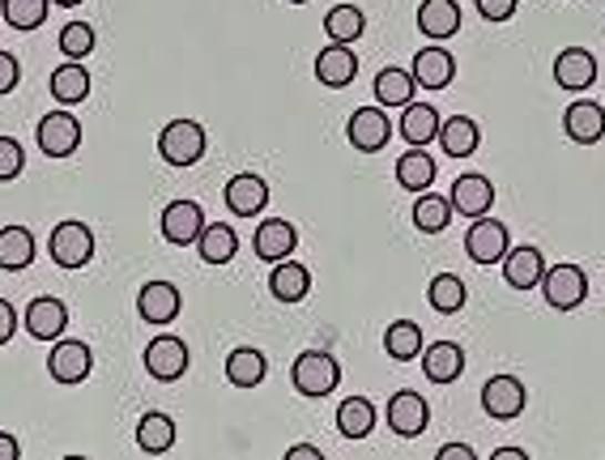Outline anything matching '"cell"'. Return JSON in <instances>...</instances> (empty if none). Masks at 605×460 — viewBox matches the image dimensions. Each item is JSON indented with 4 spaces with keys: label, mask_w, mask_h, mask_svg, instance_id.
<instances>
[{
    "label": "cell",
    "mask_w": 605,
    "mask_h": 460,
    "mask_svg": "<svg viewBox=\"0 0 605 460\" xmlns=\"http://www.w3.org/2000/svg\"><path fill=\"white\" fill-rule=\"evenodd\" d=\"M48 252L60 269H85L94 256V231L85 222H60L48 239Z\"/></svg>",
    "instance_id": "277c9868"
},
{
    "label": "cell",
    "mask_w": 605,
    "mask_h": 460,
    "mask_svg": "<svg viewBox=\"0 0 605 460\" xmlns=\"http://www.w3.org/2000/svg\"><path fill=\"white\" fill-rule=\"evenodd\" d=\"M52 94H55V103H64V108H73V103H85V99H90V73H85L82 60H69V64L55 69Z\"/></svg>",
    "instance_id": "1f68e13d"
},
{
    "label": "cell",
    "mask_w": 605,
    "mask_h": 460,
    "mask_svg": "<svg viewBox=\"0 0 605 460\" xmlns=\"http://www.w3.org/2000/svg\"><path fill=\"white\" fill-rule=\"evenodd\" d=\"M482 409L495 422H512L524 413V384L516 376H495L482 384Z\"/></svg>",
    "instance_id": "30bf717a"
},
{
    "label": "cell",
    "mask_w": 605,
    "mask_h": 460,
    "mask_svg": "<svg viewBox=\"0 0 605 460\" xmlns=\"http://www.w3.org/2000/svg\"><path fill=\"white\" fill-rule=\"evenodd\" d=\"M473 4H478V13L486 22H507L516 13V0H473Z\"/></svg>",
    "instance_id": "ee69618b"
},
{
    "label": "cell",
    "mask_w": 605,
    "mask_h": 460,
    "mask_svg": "<svg viewBox=\"0 0 605 460\" xmlns=\"http://www.w3.org/2000/svg\"><path fill=\"white\" fill-rule=\"evenodd\" d=\"M418 30L431 39V43H443L461 30V4L457 0H422L418 4Z\"/></svg>",
    "instance_id": "603a6c76"
},
{
    "label": "cell",
    "mask_w": 605,
    "mask_h": 460,
    "mask_svg": "<svg viewBox=\"0 0 605 460\" xmlns=\"http://www.w3.org/2000/svg\"><path fill=\"white\" fill-rule=\"evenodd\" d=\"M542 273H546V256L537 252V247H512L507 256H503V282L512 286V290H533V286H542Z\"/></svg>",
    "instance_id": "44dd1931"
},
{
    "label": "cell",
    "mask_w": 605,
    "mask_h": 460,
    "mask_svg": "<svg viewBox=\"0 0 605 460\" xmlns=\"http://www.w3.org/2000/svg\"><path fill=\"white\" fill-rule=\"evenodd\" d=\"M290 4H307V0H290Z\"/></svg>",
    "instance_id": "816d5d0a"
},
{
    "label": "cell",
    "mask_w": 605,
    "mask_h": 460,
    "mask_svg": "<svg viewBox=\"0 0 605 460\" xmlns=\"http://www.w3.org/2000/svg\"><path fill=\"white\" fill-rule=\"evenodd\" d=\"M265 205H269V184H265L260 175L244 171V175H235V180L226 184V209L235 217L265 214Z\"/></svg>",
    "instance_id": "d6986e66"
},
{
    "label": "cell",
    "mask_w": 605,
    "mask_h": 460,
    "mask_svg": "<svg viewBox=\"0 0 605 460\" xmlns=\"http://www.w3.org/2000/svg\"><path fill=\"white\" fill-rule=\"evenodd\" d=\"M290 384H295V392H302V397H329L332 388L341 384V362L325 350H307L295 358Z\"/></svg>",
    "instance_id": "7a4b0ae2"
},
{
    "label": "cell",
    "mask_w": 605,
    "mask_h": 460,
    "mask_svg": "<svg viewBox=\"0 0 605 460\" xmlns=\"http://www.w3.org/2000/svg\"><path fill=\"white\" fill-rule=\"evenodd\" d=\"M376 406H371V397H346L341 406H337V431L346 435V439H367V435L376 431Z\"/></svg>",
    "instance_id": "4dcf8cb0"
},
{
    "label": "cell",
    "mask_w": 605,
    "mask_h": 460,
    "mask_svg": "<svg viewBox=\"0 0 605 460\" xmlns=\"http://www.w3.org/2000/svg\"><path fill=\"white\" fill-rule=\"evenodd\" d=\"M413 90H418V82H413V73H406V69H380L376 73V99H380V108H406V103H413Z\"/></svg>",
    "instance_id": "74e56055"
},
{
    "label": "cell",
    "mask_w": 605,
    "mask_h": 460,
    "mask_svg": "<svg viewBox=\"0 0 605 460\" xmlns=\"http://www.w3.org/2000/svg\"><path fill=\"white\" fill-rule=\"evenodd\" d=\"M542 295H546L554 311H576L588 298V277H584L580 265H551L542 273Z\"/></svg>",
    "instance_id": "5b68a950"
},
{
    "label": "cell",
    "mask_w": 605,
    "mask_h": 460,
    "mask_svg": "<svg viewBox=\"0 0 605 460\" xmlns=\"http://www.w3.org/2000/svg\"><path fill=\"white\" fill-rule=\"evenodd\" d=\"M427 298H431V307H435L440 316H457V311L465 307L469 290L457 273H435L431 286H427Z\"/></svg>",
    "instance_id": "8d00e7d4"
},
{
    "label": "cell",
    "mask_w": 605,
    "mask_h": 460,
    "mask_svg": "<svg viewBox=\"0 0 605 460\" xmlns=\"http://www.w3.org/2000/svg\"><path fill=\"white\" fill-rule=\"evenodd\" d=\"M171 443H175V422H171V413L150 409L137 427V448L141 452H150V457H163V452H171Z\"/></svg>",
    "instance_id": "836d02e7"
},
{
    "label": "cell",
    "mask_w": 605,
    "mask_h": 460,
    "mask_svg": "<svg viewBox=\"0 0 605 460\" xmlns=\"http://www.w3.org/2000/svg\"><path fill=\"white\" fill-rule=\"evenodd\" d=\"M448 222H452V201L435 196V192H418V201H413V226L422 235H440V231H448Z\"/></svg>",
    "instance_id": "e575fe53"
},
{
    "label": "cell",
    "mask_w": 605,
    "mask_h": 460,
    "mask_svg": "<svg viewBox=\"0 0 605 460\" xmlns=\"http://www.w3.org/2000/svg\"><path fill=\"white\" fill-rule=\"evenodd\" d=\"M401 115V136L406 145H431L440 136V111L427 108V103H406Z\"/></svg>",
    "instance_id": "d6a6232c"
},
{
    "label": "cell",
    "mask_w": 605,
    "mask_h": 460,
    "mask_svg": "<svg viewBox=\"0 0 605 460\" xmlns=\"http://www.w3.org/2000/svg\"><path fill=\"white\" fill-rule=\"evenodd\" d=\"M52 4H64V9H78L82 0H52Z\"/></svg>",
    "instance_id": "f907efd6"
},
{
    "label": "cell",
    "mask_w": 605,
    "mask_h": 460,
    "mask_svg": "<svg viewBox=\"0 0 605 460\" xmlns=\"http://www.w3.org/2000/svg\"><path fill=\"white\" fill-rule=\"evenodd\" d=\"M205 145H209V136L196 120H171L158 133V159L166 166H196L205 159Z\"/></svg>",
    "instance_id": "6da1fadb"
},
{
    "label": "cell",
    "mask_w": 605,
    "mask_h": 460,
    "mask_svg": "<svg viewBox=\"0 0 605 460\" xmlns=\"http://www.w3.org/2000/svg\"><path fill=\"white\" fill-rule=\"evenodd\" d=\"M422 371L431 384H457L465 376V350L457 341H435V346H422Z\"/></svg>",
    "instance_id": "7402d4cb"
},
{
    "label": "cell",
    "mask_w": 605,
    "mask_h": 460,
    "mask_svg": "<svg viewBox=\"0 0 605 460\" xmlns=\"http://www.w3.org/2000/svg\"><path fill=\"white\" fill-rule=\"evenodd\" d=\"M188 346L175 337V333H163V337H154L150 346H145V371L158 379V384H175V379H184L188 371Z\"/></svg>",
    "instance_id": "8992f818"
},
{
    "label": "cell",
    "mask_w": 605,
    "mask_h": 460,
    "mask_svg": "<svg viewBox=\"0 0 605 460\" xmlns=\"http://www.w3.org/2000/svg\"><path fill=\"white\" fill-rule=\"evenodd\" d=\"M48 4L52 0H0V18L13 30H39L48 22Z\"/></svg>",
    "instance_id": "ab89813d"
},
{
    "label": "cell",
    "mask_w": 605,
    "mask_h": 460,
    "mask_svg": "<svg viewBox=\"0 0 605 460\" xmlns=\"http://www.w3.org/2000/svg\"><path fill=\"white\" fill-rule=\"evenodd\" d=\"M256 256L265 260V265H277V260H286V256H295V247H299V231L290 226V222H281V217H269V222H260L256 226Z\"/></svg>",
    "instance_id": "ac0fdd59"
},
{
    "label": "cell",
    "mask_w": 605,
    "mask_h": 460,
    "mask_svg": "<svg viewBox=\"0 0 605 460\" xmlns=\"http://www.w3.org/2000/svg\"><path fill=\"white\" fill-rule=\"evenodd\" d=\"M465 252L473 265H495V260H503V256H507V226L491 214L473 217V226H469V235H465Z\"/></svg>",
    "instance_id": "52a82bcc"
},
{
    "label": "cell",
    "mask_w": 605,
    "mask_h": 460,
    "mask_svg": "<svg viewBox=\"0 0 605 460\" xmlns=\"http://www.w3.org/2000/svg\"><path fill=\"white\" fill-rule=\"evenodd\" d=\"M22 82V64H18V55L0 52V94H13Z\"/></svg>",
    "instance_id": "7bdbcfd3"
},
{
    "label": "cell",
    "mask_w": 605,
    "mask_h": 460,
    "mask_svg": "<svg viewBox=\"0 0 605 460\" xmlns=\"http://www.w3.org/2000/svg\"><path fill=\"white\" fill-rule=\"evenodd\" d=\"M201 231H205V209L196 205V201H171L163 209V239L175 247H193L201 239Z\"/></svg>",
    "instance_id": "9c48e42d"
},
{
    "label": "cell",
    "mask_w": 605,
    "mask_h": 460,
    "mask_svg": "<svg viewBox=\"0 0 605 460\" xmlns=\"http://www.w3.org/2000/svg\"><path fill=\"white\" fill-rule=\"evenodd\" d=\"M22 457V448H18V439L13 435H4L0 431V460H18Z\"/></svg>",
    "instance_id": "c3c4849f"
},
{
    "label": "cell",
    "mask_w": 605,
    "mask_h": 460,
    "mask_svg": "<svg viewBox=\"0 0 605 460\" xmlns=\"http://www.w3.org/2000/svg\"><path fill=\"white\" fill-rule=\"evenodd\" d=\"M94 43H99V34H94V27L82 22V18L60 30V52L69 55V60H85V55L94 52Z\"/></svg>",
    "instance_id": "60d3db41"
},
{
    "label": "cell",
    "mask_w": 605,
    "mask_h": 460,
    "mask_svg": "<svg viewBox=\"0 0 605 460\" xmlns=\"http://www.w3.org/2000/svg\"><path fill=\"white\" fill-rule=\"evenodd\" d=\"M22 166H27L22 141H13V136H0V184L18 180V175H22Z\"/></svg>",
    "instance_id": "b9f144b4"
},
{
    "label": "cell",
    "mask_w": 605,
    "mask_h": 460,
    "mask_svg": "<svg viewBox=\"0 0 605 460\" xmlns=\"http://www.w3.org/2000/svg\"><path fill=\"white\" fill-rule=\"evenodd\" d=\"M39 150L48 154V159H73L78 154V145H82V120L78 115H69V111H48L43 120H39Z\"/></svg>",
    "instance_id": "3957f363"
},
{
    "label": "cell",
    "mask_w": 605,
    "mask_h": 460,
    "mask_svg": "<svg viewBox=\"0 0 605 460\" xmlns=\"http://www.w3.org/2000/svg\"><path fill=\"white\" fill-rule=\"evenodd\" d=\"M384 354L397 358V362L422 358V328L413 325V320H392L384 333Z\"/></svg>",
    "instance_id": "f35d334b"
},
{
    "label": "cell",
    "mask_w": 605,
    "mask_h": 460,
    "mask_svg": "<svg viewBox=\"0 0 605 460\" xmlns=\"http://www.w3.org/2000/svg\"><path fill=\"white\" fill-rule=\"evenodd\" d=\"M180 290L171 282H145L137 290V316L145 325H171L180 316Z\"/></svg>",
    "instance_id": "e0dca14e"
},
{
    "label": "cell",
    "mask_w": 605,
    "mask_h": 460,
    "mask_svg": "<svg viewBox=\"0 0 605 460\" xmlns=\"http://www.w3.org/2000/svg\"><path fill=\"white\" fill-rule=\"evenodd\" d=\"M440 175L435 154H427V145H410V154L397 159V184L406 192H427Z\"/></svg>",
    "instance_id": "d4e9b609"
},
{
    "label": "cell",
    "mask_w": 605,
    "mask_h": 460,
    "mask_svg": "<svg viewBox=\"0 0 605 460\" xmlns=\"http://www.w3.org/2000/svg\"><path fill=\"white\" fill-rule=\"evenodd\" d=\"M478 145H482V129H478V120H469V115H452V120H443L440 124V150L448 159H469V154H478Z\"/></svg>",
    "instance_id": "83f0119b"
},
{
    "label": "cell",
    "mask_w": 605,
    "mask_h": 460,
    "mask_svg": "<svg viewBox=\"0 0 605 460\" xmlns=\"http://www.w3.org/2000/svg\"><path fill=\"white\" fill-rule=\"evenodd\" d=\"M597 82V55L584 52V48H563V52L554 55V85L558 90H588V85Z\"/></svg>",
    "instance_id": "4fadbf2b"
},
{
    "label": "cell",
    "mask_w": 605,
    "mask_h": 460,
    "mask_svg": "<svg viewBox=\"0 0 605 460\" xmlns=\"http://www.w3.org/2000/svg\"><path fill=\"white\" fill-rule=\"evenodd\" d=\"M30 265H34V235H30V226H18V222L0 226V269L22 273Z\"/></svg>",
    "instance_id": "484cf974"
},
{
    "label": "cell",
    "mask_w": 605,
    "mask_h": 460,
    "mask_svg": "<svg viewBox=\"0 0 605 460\" xmlns=\"http://www.w3.org/2000/svg\"><path fill=\"white\" fill-rule=\"evenodd\" d=\"M358 78V55L350 52V43H329L316 55V82L329 90H346Z\"/></svg>",
    "instance_id": "ffe728a7"
},
{
    "label": "cell",
    "mask_w": 605,
    "mask_h": 460,
    "mask_svg": "<svg viewBox=\"0 0 605 460\" xmlns=\"http://www.w3.org/2000/svg\"><path fill=\"white\" fill-rule=\"evenodd\" d=\"M563 129H567V136H572L576 145H597L605 136V108L593 103V99L572 103V108L563 111Z\"/></svg>",
    "instance_id": "cb8c5ba5"
},
{
    "label": "cell",
    "mask_w": 605,
    "mask_h": 460,
    "mask_svg": "<svg viewBox=\"0 0 605 460\" xmlns=\"http://www.w3.org/2000/svg\"><path fill=\"white\" fill-rule=\"evenodd\" d=\"M18 333V311L9 298H0V346H9V337Z\"/></svg>",
    "instance_id": "f6af8a7d"
},
{
    "label": "cell",
    "mask_w": 605,
    "mask_h": 460,
    "mask_svg": "<svg viewBox=\"0 0 605 460\" xmlns=\"http://www.w3.org/2000/svg\"><path fill=\"white\" fill-rule=\"evenodd\" d=\"M346 136H350V145L358 154H376V150H384L388 136H392V120L380 108H358L350 115V124H346Z\"/></svg>",
    "instance_id": "7c38bea8"
},
{
    "label": "cell",
    "mask_w": 605,
    "mask_h": 460,
    "mask_svg": "<svg viewBox=\"0 0 605 460\" xmlns=\"http://www.w3.org/2000/svg\"><path fill=\"white\" fill-rule=\"evenodd\" d=\"M495 460H524L521 448H495Z\"/></svg>",
    "instance_id": "681fc988"
},
{
    "label": "cell",
    "mask_w": 605,
    "mask_h": 460,
    "mask_svg": "<svg viewBox=\"0 0 605 460\" xmlns=\"http://www.w3.org/2000/svg\"><path fill=\"white\" fill-rule=\"evenodd\" d=\"M269 376V358L260 350H252V346H239V350L226 354V379L235 384V388H260Z\"/></svg>",
    "instance_id": "f1b7e54d"
},
{
    "label": "cell",
    "mask_w": 605,
    "mask_h": 460,
    "mask_svg": "<svg viewBox=\"0 0 605 460\" xmlns=\"http://www.w3.org/2000/svg\"><path fill=\"white\" fill-rule=\"evenodd\" d=\"M269 295L277 303H302V298L311 295V273L302 269L299 260H277L274 273H269Z\"/></svg>",
    "instance_id": "4316f807"
},
{
    "label": "cell",
    "mask_w": 605,
    "mask_h": 460,
    "mask_svg": "<svg viewBox=\"0 0 605 460\" xmlns=\"http://www.w3.org/2000/svg\"><path fill=\"white\" fill-rule=\"evenodd\" d=\"M325 30H329V43H358L367 34V18L358 4H332L325 13Z\"/></svg>",
    "instance_id": "d590c367"
},
{
    "label": "cell",
    "mask_w": 605,
    "mask_h": 460,
    "mask_svg": "<svg viewBox=\"0 0 605 460\" xmlns=\"http://www.w3.org/2000/svg\"><path fill=\"white\" fill-rule=\"evenodd\" d=\"M201 260L205 265H226V260H235L239 256V235H235V226H226V222H209L205 231H201Z\"/></svg>",
    "instance_id": "f546056e"
},
{
    "label": "cell",
    "mask_w": 605,
    "mask_h": 460,
    "mask_svg": "<svg viewBox=\"0 0 605 460\" xmlns=\"http://www.w3.org/2000/svg\"><path fill=\"white\" fill-rule=\"evenodd\" d=\"M286 460H320V448H311V443H295V448H286Z\"/></svg>",
    "instance_id": "7dc6e473"
},
{
    "label": "cell",
    "mask_w": 605,
    "mask_h": 460,
    "mask_svg": "<svg viewBox=\"0 0 605 460\" xmlns=\"http://www.w3.org/2000/svg\"><path fill=\"white\" fill-rule=\"evenodd\" d=\"M413 82L418 90H448L452 78H457V60L452 52H443L440 43H431V48H422V52H413Z\"/></svg>",
    "instance_id": "9a60e30c"
},
{
    "label": "cell",
    "mask_w": 605,
    "mask_h": 460,
    "mask_svg": "<svg viewBox=\"0 0 605 460\" xmlns=\"http://www.w3.org/2000/svg\"><path fill=\"white\" fill-rule=\"evenodd\" d=\"M27 333L34 337V341H55V337H64V325H69V307L60 303V298L52 295H39L30 298L27 307Z\"/></svg>",
    "instance_id": "2e32d148"
},
{
    "label": "cell",
    "mask_w": 605,
    "mask_h": 460,
    "mask_svg": "<svg viewBox=\"0 0 605 460\" xmlns=\"http://www.w3.org/2000/svg\"><path fill=\"white\" fill-rule=\"evenodd\" d=\"M452 214H461V217H482V214H491L495 209V184L486 180V175H461L457 184H452Z\"/></svg>",
    "instance_id": "5bb4252c"
},
{
    "label": "cell",
    "mask_w": 605,
    "mask_h": 460,
    "mask_svg": "<svg viewBox=\"0 0 605 460\" xmlns=\"http://www.w3.org/2000/svg\"><path fill=\"white\" fill-rule=\"evenodd\" d=\"M427 422H431V406H427L422 392H413V388L392 392V401H388V427L401 435V439H418V435L427 431Z\"/></svg>",
    "instance_id": "ba28073f"
},
{
    "label": "cell",
    "mask_w": 605,
    "mask_h": 460,
    "mask_svg": "<svg viewBox=\"0 0 605 460\" xmlns=\"http://www.w3.org/2000/svg\"><path fill=\"white\" fill-rule=\"evenodd\" d=\"M440 460H473V448L469 443H443Z\"/></svg>",
    "instance_id": "bcb514c9"
},
{
    "label": "cell",
    "mask_w": 605,
    "mask_h": 460,
    "mask_svg": "<svg viewBox=\"0 0 605 460\" xmlns=\"http://www.w3.org/2000/svg\"><path fill=\"white\" fill-rule=\"evenodd\" d=\"M48 371H52L55 384H82L94 371V354L85 341H60L55 337L52 354H48Z\"/></svg>",
    "instance_id": "8fae6325"
}]
</instances>
